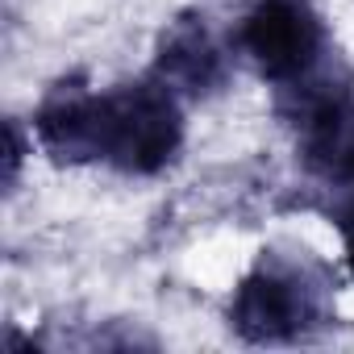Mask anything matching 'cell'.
<instances>
[{
    "instance_id": "obj_5",
    "label": "cell",
    "mask_w": 354,
    "mask_h": 354,
    "mask_svg": "<svg viewBox=\"0 0 354 354\" xmlns=\"http://www.w3.org/2000/svg\"><path fill=\"white\" fill-rule=\"evenodd\" d=\"M150 75H158L175 96H192V100L221 92L230 80V55L221 50L217 34L209 30V17L201 13L175 17L158 38Z\"/></svg>"
},
{
    "instance_id": "obj_3",
    "label": "cell",
    "mask_w": 354,
    "mask_h": 354,
    "mask_svg": "<svg viewBox=\"0 0 354 354\" xmlns=\"http://www.w3.org/2000/svg\"><path fill=\"white\" fill-rule=\"evenodd\" d=\"M238 46L275 96L296 92L333 67L329 34L313 0H254L242 17Z\"/></svg>"
},
{
    "instance_id": "obj_4",
    "label": "cell",
    "mask_w": 354,
    "mask_h": 354,
    "mask_svg": "<svg viewBox=\"0 0 354 354\" xmlns=\"http://www.w3.org/2000/svg\"><path fill=\"white\" fill-rule=\"evenodd\" d=\"M279 113L296 125V150L313 180L354 196V88L329 67L313 84L279 96Z\"/></svg>"
},
{
    "instance_id": "obj_1",
    "label": "cell",
    "mask_w": 354,
    "mask_h": 354,
    "mask_svg": "<svg viewBox=\"0 0 354 354\" xmlns=\"http://www.w3.org/2000/svg\"><path fill=\"white\" fill-rule=\"evenodd\" d=\"M34 133L55 162H104L125 175H158L184 146V113L158 75L92 92L84 80H59L38 113Z\"/></svg>"
},
{
    "instance_id": "obj_2",
    "label": "cell",
    "mask_w": 354,
    "mask_h": 354,
    "mask_svg": "<svg viewBox=\"0 0 354 354\" xmlns=\"http://www.w3.org/2000/svg\"><path fill=\"white\" fill-rule=\"evenodd\" d=\"M333 321L329 271L308 254L263 250L230 300V329L254 346L304 342Z\"/></svg>"
},
{
    "instance_id": "obj_6",
    "label": "cell",
    "mask_w": 354,
    "mask_h": 354,
    "mask_svg": "<svg viewBox=\"0 0 354 354\" xmlns=\"http://www.w3.org/2000/svg\"><path fill=\"white\" fill-rule=\"evenodd\" d=\"M337 225H342V238H346V267H350V275H354V196L342 201Z\"/></svg>"
},
{
    "instance_id": "obj_7",
    "label": "cell",
    "mask_w": 354,
    "mask_h": 354,
    "mask_svg": "<svg viewBox=\"0 0 354 354\" xmlns=\"http://www.w3.org/2000/svg\"><path fill=\"white\" fill-rule=\"evenodd\" d=\"M17 162H21V146H17V125H9V184L17 180Z\"/></svg>"
}]
</instances>
